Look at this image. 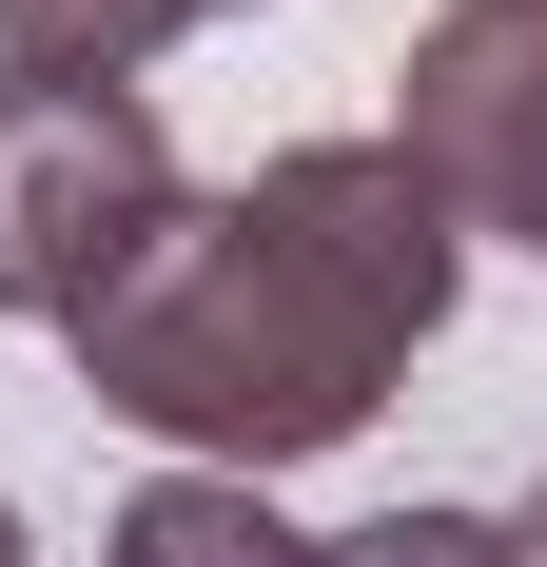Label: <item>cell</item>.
Listing matches in <instances>:
<instances>
[{
  "mask_svg": "<svg viewBox=\"0 0 547 567\" xmlns=\"http://www.w3.org/2000/svg\"><path fill=\"white\" fill-rule=\"evenodd\" d=\"M450 293H469V235H450V196L391 137H274L235 196H176L59 313V352L176 470L274 489V470L352 451L391 411V372L450 333Z\"/></svg>",
  "mask_w": 547,
  "mask_h": 567,
  "instance_id": "obj_1",
  "label": "cell"
},
{
  "mask_svg": "<svg viewBox=\"0 0 547 567\" xmlns=\"http://www.w3.org/2000/svg\"><path fill=\"white\" fill-rule=\"evenodd\" d=\"M157 216H176L157 79H40V59H0V313L59 333Z\"/></svg>",
  "mask_w": 547,
  "mask_h": 567,
  "instance_id": "obj_2",
  "label": "cell"
},
{
  "mask_svg": "<svg viewBox=\"0 0 547 567\" xmlns=\"http://www.w3.org/2000/svg\"><path fill=\"white\" fill-rule=\"evenodd\" d=\"M391 157L450 196V235L547 255V0H431L391 59Z\"/></svg>",
  "mask_w": 547,
  "mask_h": 567,
  "instance_id": "obj_3",
  "label": "cell"
},
{
  "mask_svg": "<svg viewBox=\"0 0 547 567\" xmlns=\"http://www.w3.org/2000/svg\"><path fill=\"white\" fill-rule=\"evenodd\" d=\"M99 567H528V548H508V509H450V489H411L372 528H293L235 470H157V489H117Z\"/></svg>",
  "mask_w": 547,
  "mask_h": 567,
  "instance_id": "obj_4",
  "label": "cell"
},
{
  "mask_svg": "<svg viewBox=\"0 0 547 567\" xmlns=\"http://www.w3.org/2000/svg\"><path fill=\"white\" fill-rule=\"evenodd\" d=\"M196 20H255V0H20L0 59H40V79H137V59H176Z\"/></svg>",
  "mask_w": 547,
  "mask_h": 567,
  "instance_id": "obj_5",
  "label": "cell"
},
{
  "mask_svg": "<svg viewBox=\"0 0 547 567\" xmlns=\"http://www.w3.org/2000/svg\"><path fill=\"white\" fill-rule=\"evenodd\" d=\"M508 548H528V567H547V489H528V509H508Z\"/></svg>",
  "mask_w": 547,
  "mask_h": 567,
  "instance_id": "obj_6",
  "label": "cell"
},
{
  "mask_svg": "<svg viewBox=\"0 0 547 567\" xmlns=\"http://www.w3.org/2000/svg\"><path fill=\"white\" fill-rule=\"evenodd\" d=\"M0 567H40V548H20V509H0Z\"/></svg>",
  "mask_w": 547,
  "mask_h": 567,
  "instance_id": "obj_7",
  "label": "cell"
},
{
  "mask_svg": "<svg viewBox=\"0 0 547 567\" xmlns=\"http://www.w3.org/2000/svg\"><path fill=\"white\" fill-rule=\"evenodd\" d=\"M0 20H20V0H0Z\"/></svg>",
  "mask_w": 547,
  "mask_h": 567,
  "instance_id": "obj_8",
  "label": "cell"
}]
</instances>
